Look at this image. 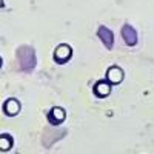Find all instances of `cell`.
Wrapping results in <instances>:
<instances>
[{
  "label": "cell",
  "mask_w": 154,
  "mask_h": 154,
  "mask_svg": "<svg viewBox=\"0 0 154 154\" xmlns=\"http://www.w3.org/2000/svg\"><path fill=\"white\" fill-rule=\"evenodd\" d=\"M17 59L20 62V69L25 72H31L35 66V53L31 46H20L17 49Z\"/></svg>",
  "instance_id": "1"
},
{
  "label": "cell",
  "mask_w": 154,
  "mask_h": 154,
  "mask_svg": "<svg viewBox=\"0 0 154 154\" xmlns=\"http://www.w3.org/2000/svg\"><path fill=\"white\" fill-rule=\"evenodd\" d=\"M71 54H72L71 46L66 45V43H62V45H59V46L56 48V51H54V60H56L57 63H65V62H68V60L71 59Z\"/></svg>",
  "instance_id": "2"
},
{
  "label": "cell",
  "mask_w": 154,
  "mask_h": 154,
  "mask_svg": "<svg viewBox=\"0 0 154 154\" xmlns=\"http://www.w3.org/2000/svg\"><path fill=\"white\" fill-rule=\"evenodd\" d=\"M122 37L128 46H134L139 42V37H137V31L131 26V25H123L122 26Z\"/></svg>",
  "instance_id": "3"
},
{
  "label": "cell",
  "mask_w": 154,
  "mask_h": 154,
  "mask_svg": "<svg viewBox=\"0 0 154 154\" xmlns=\"http://www.w3.org/2000/svg\"><path fill=\"white\" fill-rule=\"evenodd\" d=\"M65 119H66V112H65V109L60 108V106H54L53 109L48 112V120H49L51 125H54V126L63 123Z\"/></svg>",
  "instance_id": "4"
},
{
  "label": "cell",
  "mask_w": 154,
  "mask_h": 154,
  "mask_svg": "<svg viewBox=\"0 0 154 154\" xmlns=\"http://www.w3.org/2000/svg\"><path fill=\"white\" fill-rule=\"evenodd\" d=\"M97 35L99 38L102 40V43L105 45L106 49H112V45H114V34L109 28L106 26H100L99 31H97Z\"/></svg>",
  "instance_id": "5"
},
{
  "label": "cell",
  "mask_w": 154,
  "mask_h": 154,
  "mask_svg": "<svg viewBox=\"0 0 154 154\" xmlns=\"http://www.w3.org/2000/svg\"><path fill=\"white\" fill-rule=\"evenodd\" d=\"M106 80L111 85H117L123 80V71L119 66H109L106 71Z\"/></svg>",
  "instance_id": "6"
},
{
  "label": "cell",
  "mask_w": 154,
  "mask_h": 154,
  "mask_svg": "<svg viewBox=\"0 0 154 154\" xmlns=\"http://www.w3.org/2000/svg\"><path fill=\"white\" fill-rule=\"evenodd\" d=\"M20 102L17 100V99H14V97H11V99H8L5 103H3V112L6 114V116H17L19 112H20Z\"/></svg>",
  "instance_id": "7"
},
{
  "label": "cell",
  "mask_w": 154,
  "mask_h": 154,
  "mask_svg": "<svg viewBox=\"0 0 154 154\" xmlns=\"http://www.w3.org/2000/svg\"><path fill=\"white\" fill-rule=\"evenodd\" d=\"M109 93H111V83L106 80H99L96 85H94V94L97 96V97H100V99H103V97H106V96H109Z\"/></svg>",
  "instance_id": "8"
},
{
  "label": "cell",
  "mask_w": 154,
  "mask_h": 154,
  "mask_svg": "<svg viewBox=\"0 0 154 154\" xmlns=\"http://www.w3.org/2000/svg\"><path fill=\"white\" fill-rule=\"evenodd\" d=\"M11 148H12V137L9 134H2L0 136V149L9 151Z\"/></svg>",
  "instance_id": "9"
}]
</instances>
